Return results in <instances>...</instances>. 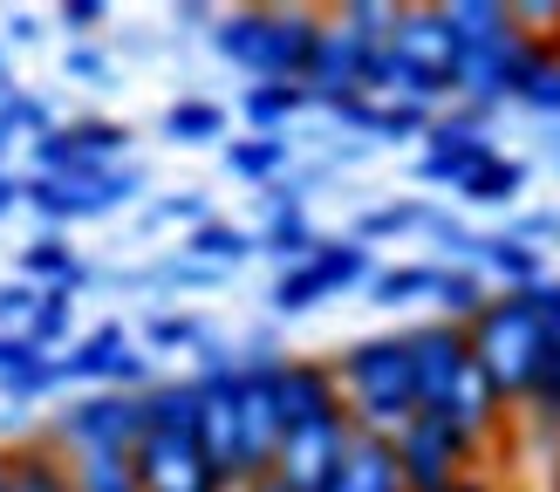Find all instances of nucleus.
<instances>
[{
    "label": "nucleus",
    "instance_id": "22",
    "mask_svg": "<svg viewBox=\"0 0 560 492\" xmlns=\"http://www.w3.org/2000/svg\"><path fill=\"white\" fill-rule=\"evenodd\" d=\"M479 260H486L506 288H540V281H547V273H540V246H526V239H513V233L486 239V246H479Z\"/></svg>",
    "mask_w": 560,
    "mask_h": 492
},
{
    "label": "nucleus",
    "instance_id": "40",
    "mask_svg": "<svg viewBox=\"0 0 560 492\" xmlns=\"http://www.w3.org/2000/svg\"><path fill=\"white\" fill-rule=\"evenodd\" d=\"M35 301H42V288H27V281H14V288H0V315H8V321H21V328H27V315H35Z\"/></svg>",
    "mask_w": 560,
    "mask_h": 492
},
{
    "label": "nucleus",
    "instance_id": "6",
    "mask_svg": "<svg viewBox=\"0 0 560 492\" xmlns=\"http://www.w3.org/2000/svg\"><path fill=\"white\" fill-rule=\"evenodd\" d=\"M191 390H199V452L212 458V472L233 492V485H246V472H240V355H206Z\"/></svg>",
    "mask_w": 560,
    "mask_h": 492
},
{
    "label": "nucleus",
    "instance_id": "32",
    "mask_svg": "<svg viewBox=\"0 0 560 492\" xmlns=\"http://www.w3.org/2000/svg\"><path fill=\"white\" fill-rule=\"evenodd\" d=\"M75 267H82V260L69 254V239H55V233H48V239H35V246L21 254V281H27V288H35V281L55 288V281H69Z\"/></svg>",
    "mask_w": 560,
    "mask_h": 492
},
{
    "label": "nucleus",
    "instance_id": "16",
    "mask_svg": "<svg viewBox=\"0 0 560 492\" xmlns=\"http://www.w3.org/2000/svg\"><path fill=\"white\" fill-rule=\"evenodd\" d=\"M8 492H75V485H69V458L55 452L48 437L8 445Z\"/></svg>",
    "mask_w": 560,
    "mask_h": 492
},
{
    "label": "nucleus",
    "instance_id": "21",
    "mask_svg": "<svg viewBox=\"0 0 560 492\" xmlns=\"http://www.w3.org/2000/svg\"><path fill=\"white\" fill-rule=\"evenodd\" d=\"M69 485L75 492H137V465L130 452H82L69 458Z\"/></svg>",
    "mask_w": 560,
    "mask_h": 492
},
{
    "label": "nucleus",
    "instance_id": "13",
    "mask_svg": "<svg viewBox=\"0 0 560 492\" xmlns=\"http://www.w3.org/2000/svg\"><path fill=\"white\" fill-rule=\"evenodd\" d=\"M431 144H424V172L431 185H458L479 157H492V137H486V109H458V117H431Z\"/></svg>",
    "mask_w": 560,
    "mask_h": 492
},
{
    "label": "nucleus",
    "instance_id": "7",
    "mask_svg": "<svg viewBox=\"0 0 560 492\" xmlns=\"http://www.w3.org/2000/svg\"><path fill=\"white\" fill-rule=\"evenodd\" d=\"M349 445H355L349 410H328V418L288 424V431H280V445H273V479L294 485V492H322L335 472H342Z\"/></svg>",
    "mask_w": 560,
    "mask_h": 492
},
{
    "label": "nucleus",
    "instance_id": "12",
    "mask_svg": "<svg viewBox=\"0 0 560 492\" xmlns=\"http://www.w3.org/2000/svg\"><path fill=\"white\" fill-rule=\"evenodd\" d=\"M370 69H376V48L355 42L349 27L322 21V42H315V62H307L301 90L322 96V103H342V96H370Z\"/></svg>",
    "mask_w": 560,
    "mask_h": 492
},
{
    "label": "nucleus",
    "instance_id": "17",
    "mask_svg": "<svg viewBox=\"0 0 560 492\" xmlns=\"http://www.w3.org/2000/svg\"><path fill=\"white\" fill-rule=\"evenodd\" d=\"M444 27H452L458 48H479V42H499L513 35V0H444Z\"/></svg>",
    "mask_w": 560,
    "mask_h": 492
},
{
    "label": "nucleus",
    "instance_id": "23",
    "mask_svg": "<svg viewBox=\"0 0 560 492\" xmlns=\"http://www.w3.org/2000/svg\"><path fill=\"white\" fill-rule=\"evenodd\" d=\"M431 301H438V321H458V328H465V321L479 315L492 294H486V281H479V273H465V267H444Z\"/></svg>",
    "mask_w": 560,
    "mask_h": 492
},
{
    "label": "nucleus",
    "instance_id": "31",
    "mask_svg": "<svg viewBox=\"0 0 560 492\" xmlns=\"http://www.w3.org/2000/svg\"><path fill=\"white\" fill-rule=\"evenodd\" d=\"M226 164H233V178H254V185H267L280 164H288V144L280 137H240V144L226 151Z\"/></svg>",
    "mask_w": 560,
    "mask_h": 492
},
{
    "label": "nucleus",
    "instance_id": "36",
    "mask_svg": "<svg viewBox=\"0 0 560 492\" xmlns=\"http://www.w3.org/2000/svg\"><path fill=\"white\" fill-rule=\"evenodd\" d=\"M404 226H424V206H383V212H362L349 239L362 246V239H383V233H404Z\"/></svg>",
    "mask_w": 560,
    "mask_h": 492
},
{
    "label": "nucleus",
    "instance_id": "43",
    "mask_svg": "<svg viewBox=\"0 0 560 492\" xmlns=\"http://www.w3.org/2000/svg\"><path fill=\"white\" fill-rule=\"evenodd\" d=\"M233 492H294V485H280L273 472H260V479H246V485H233Z\"/></svg>",
    "mask_w": 560,
    "mask_h": 492
},
{
    "label": "nucleus",
    "instance_id": "25",
    "mask_svg": "<svg viewBox=\"0 0 560 492\" xmlns=\"http://www.w3.org/2000/svg\"><path fill=\"white\" fill-rule=\"evenodd\" d=\"M219 130H226V109L206 103V96H191V103H172V109H164V137H172V144H212Z\"/></svg>",
    "mask_w": 560,
    "mask_h": 492
},
{
    "label": "nucleus",
    "instance_id": "8",
    "mask_svg": "<svg viewBox=\"0 0 560 492\" xmlns=\"http://www.w3.org/2000/svg\"><path fill=\"white\" fill-rule=\"evenodd\" d=\"M48 445L62 452V458H82V452H130V445H137V397L96 390V397L69 403V410H55Z\"/></svg>",
    "mask_w": 560,
    "mask_h": 492
},
{
    "label": "nucleus",
    "instance_id": "28",
    "mask_svg": "<svg viewBox=\"0 0 560 492\" xmlns=\"http://www.w3.org/2000/svg\"><path fill=\"white\" fill-rule=\"evenodd\" d=\"M267 246H273V254L288 260V267H301L322 239H315V226H307V212H301V206H280V212L267 219Z\"/></svg>",
    "mask_w": 560,
    "mask_h": 492
},
{
    "label": "nucleus",
    "instance_id": "30",
    "mask_svg": "<svg viewBox=\"0 0 560 492\" xmlns=\"http://www.w3.org/2000/svg\"><path fill=\"white\" fill-rule=\"evenodd\" d=\"M397 14H404V8H389V0H349V8H335V27H349L355 42L383 48L389 27H397Z\"/></svg>",
    "mask_w": 560,
    "mask_h": 492
},
{
    "label": "nucleus",
    "instance_id": "37",
    "mask_svg": "<svg viewBox=\"0 0 560 492\" xmlns=\"http://www.w3.org/2000/svg\"><path fill=\"white\" fill-rule=\"evenodd\" d=\"M520 103H534V109H547V117H560V48L547 55V62L526 75V90H520Z\"/></svg>",
    "mask_w": 560,
    "mask_h": 492
},
{
    "label": "nucleus",
    "instance_id": "19",
    "mask_svg": "<svg viewBox=\"0 0 560 492\" xmlns=\"http://www.w3.org/2000/svg\"><path fill=\"white\" fill-rule=\"evenodd\" d=\"M540 308H547V328H553V363L540 376L534 403L520 410V418H534L540 431H560V281H540Z\"/></svg>",
    "mask_w": 560,
    "mask_h": 492
},
{
    "label": "nucleus",
    "instance_id": "20",
    "mask_svg": "<svg viewBox=\"0 0 560 492\" xmlns=\"http://www.w3.org/2000/svg\"><path fill=\"white\" fill-rule=\"evenodd\" d=\"M307 267H315L322 294H342V288H355V281H370V246H355V239H322L315 254H307Z\"/></svg>",
    "mask_w": 560,
    "mask_h": 492
},
{
    "label": "nucleus",
    "instance_id": "4",
    "mask_svg": "<svg viewBox=\"0 0 560 492\" xmlns=\"http://www.w3.org/2000/svg\"><path fill=\"white\" fill-rule=\"evenodd\" d=\"M553 55V42H534V35H520V21H513V35H499V42H479V48H458V69H452V96H465L471 109H492V103H506L526 90V75H534L540 62Z\"/></svg>",
    "mask_w": 560,
    "mask_h": 492
},
{
    "label": "nucleus",
    "instance_id": "3",
    "mask_svg": "<svg viewBox=\"0 0 560 492\" xmlns=\"http://www.w3.org/2000/svg\"><path fill=\"white\" fill-rule=\"evenodd\" d=\"M219 55L233 69H246L254 82H301L307 62H315V42H322V21L307 8H240L219 21Z\"/></svg>",
    "mask_w": 560,
    "mask_h": 492
},
{
    "label": "nucleus",
    "instance_id": "44",
    "mask_svg": "<svg viewBox=\"0 0 560 492\" xmlns=\"http://www.w3.org/2000/svg\"><path fill=\"white\" fill-rule=\"evenodd\" d=\"M452 492H499V485H492V479H486V472H465V479H458V485H452Z\"/></svg>",
    "mask_w": 560,
    "mask_h": 492
},
{
    "label": "nucleus",
    "instance_id": "34",
    "mask_svg": "<svg viewBox=\"0 0 560 492\" xmlns=\"http://www.w3.org/2000/svg\"><path fill=\"white\" fill-rule=\"evenodd\" d=\"M315 301H328V294H322V281H315V267H307V260L288 267V273L273 281V315H307Z\"/></svg>",
    "mask_w": 560,
    "mask_h": 492
},
{
    "label": "nucleus",
    "instance_id": "11",
    "mask_svg": "<svg viewBox=\"0 0 560 492\" xmlns=\"http://www.w3.org/2000/svg\"><path fill=\"white\" fill-rule=\"evenodd\" d=\"M55 370H62V383L75 376V383H109V390H124V397H137L144 390V355L130 349V328L124 321H96L90 336H82L69 355H55Z\"/></svg>",
    "mask_w": 560,
    "mask_h": 492
},
{
    "label": "nucleus",
    "instance_id": "2",
    "mask_svg": "<svg viewBox=\"0 0 560 492\" xmlns=\"http://www.w3.org/2000/svg\"><path fill=\"white\" fill-rule=\"evenodd\" d=\"M335 397H342L355 437H397L417 418V376L404 336H362L335 355Z\"/></svg>",
    "mask_w": 560,
    "mask_h": 492
},
{
    "label": "nucleus",
    "instance_id": "38",
    "mask_svg": "<svg viewBox=\"0 0 560 492\" xmlns=\"http://www.w3.org/2000/svg\"><path fill=\"white\" fill-rule=\"evenodd\" d=\"M199 336H206V328L191 321V315H158V321L144 328V342H151V349H178V342H199Z\"/></svg>",
    "mask_w": 560,
    "mask_h": 492
},
{
    "label": "nucleus",
    "instance_id": "5",
    "mask_svg": "<svg viewBox=\"0 0 560 492\" xmlns=\"http://www.w3.org/2000/svg\"><path fill=\"white\" fill-rule=\"evenodd\" d=\"M383 445H389V458H397L404 492H452L465 472H479V452H471L452 424L424 418V410H417L397 437H383Z\"/></svg>",
    "mask_w": 560,
    "mask_h": 492
},
{
    "label": "nucleus",
    "instance_id": "29",
    "mask_svg": "<svg viewBox=\"0 0 560 492\" xmlns=\"http://www.w3.org/2000/svg\"><path fill=\"white\" fill-rule=\"evenodd\" d=\"M185 246H191V260H219V267L254 254V239H246L240 226H226V219H199V233H191Z\"/></svg>",
    "mask_w": 560,
    "mask_h": 492
},
{
    "label": "nucleus",
    "instance_id": "9",
    "mask_svg": "<svg viewBox=\"0 0 560 492\" xmlns=\"http://www.w3.org/2000/svg\"><path fill=\"white\" fill-rule=\"evenodd\" d=\"M130 465H137V492H226V479L199 452V431H144L130 445Z\"/></svg>",
    "mask_w": 560,
    "mask_h": 492
},
{
    "label": "nucleus",
    "instance_id": "14",
    "mask_svg": "<svg viewBox=\"0 0 560 492\" xmlns=\"http://www.w3.org/2000/svg\"><path fill=\"white\" fill-rule=\"evenodd\" d=\"M273 410H280V431L342 410V397H335V370L322 363V355H273Z\"/></svg>",
    "mask_w": 560,
    "mask_h": 492
},
{
    "label": "nucleus",
    "instance_id": "1",
    "mask_svg": "<svg viewBox=\"0 0 560 492\" xmlns=\"http://www.w3.org/2000/svg\"><path fill=\"white\" fill-rule=\"evenodd\" d=\"M465 342H471V363L486 370V383L499 390V403L520 410L534 403L540 376L553 363V328L540 308V288H499L479 315L465 321Z\"/></svg>",
    "mask_w": 560,
    "mask_h": 492
},
{
    "label": "nucleus",
    "instance_id": "33",
    "mask_svg": "<svg viewBox=\"0 0 560 492\" xmlns=\"http://www.w3.org/2000/svg\"><path fill=\"white\" fill-rule=\"evenodd\" d=\"M27 342H35L42 355L69 336V288H42V301H35V315H27V328H21Z\"/></svg>",
    "mask_w": 560,
    "mask_h": 492
},
{
    "label": "nucleus",
    "instance_id": "26",
    "mask_svg": "<svg viewBox=\"0 0 560 492\" xmlns=\"http://www.w3.org/2000/svg\"><path fill=\"white\" fill-rule=\"evenodd\" d=\"M55 383H62V370H55V355H21V363L14 370H0V397H8V403H35V397H48L55 390Z\"/></svg>",
    "mask_w": 560,
    "mask_h": 492
},
{
    "label": "nucleus",
    "instance_id": "18",
    "mask_svg": "<svg viewBox=\"0 0 560 492\" xmlns=\"http://www.w3.org/2000/svg\"><path fill=\"white\" fill-rule=\"evenodd\" d=\"M520 185H526V164L492 151V157H479V164L458 178V199H465V206H513Z\"/></svg>",
    "mask_w": 560,
    "mask_h": 492
},
{
    "label": "nucleus",
    "instance_id": "41",
    "mask_svg": "<svg viewBox=\"0 0 560 492\" xmlns=\"http://www.w3.org/2000/svg\"><path fill=\"white\" fill-rule=\"evenodd\" d=\"M75 82H109V62H103V55L96 48H69V62H62Z\"/></svg>",
    "mask_w": 560,
    "mask_h": 492
},
{
    "label": "nucleus",
    "instance_id": "27",
    "mask_svg": "<svg viewBox=\"0 0 560 492\" xmlns=\"http://www.w3.org/2000/svg\"><path fill=\"white\" fill-rule=\"evenodd\" d=\"M438 273L444 267H383V273H370V288H376V301L383 308H404V301H424V294H438Z\"/></svg>",
    "mask_w": 560,
    "mask_h": 492
},
{
    "label": "nucleus",
    "instance_id": "42",
    "mask_svg": "<svg viewBox=\"0 0 560 492\" xmlns=\"http://www.w3.org/2000/svg\"><path fill=\"white\" fill-rule=\"evenodd\" d=\"M14 206H21V178L0 172V212H14Z\"/></svg>",
    "mask_w": 560,
    "mask_h": 492
},
{
    "label": "nucleus",
    "instance_id": "10",
    "mask_svg": "<svg viewBox=\"0 0 560 492\" xmlns=\"http://www.w3.org/2000/svg\"><path fill=\"white\" fill-rule=\"evenodd\" d=\"M273 445H280L273 355H267V349H254V355H240V472H246V479L273 472Z\"/></svg>",
    "mask_w": 560,
    "mask_h": 492
},
{
    "label": "nucleus",
    "instance_id": "35",
    "mask_svg": "<svg viewBox=\"0 0 560 492\" xmlns=\"http://www.w3.org/2000/svg\"><path fill=\"white\" fill-rule=\"evenodd\" d=\"M431 117H438V109H424V103H397V96H389V103L370 109V130H376V137H424Z\"/></svg>",
    "mask_w": 560,
    "mask_h": 492
},
{
    "label": "nucleus",
    "instance_id": "24",
    "mask_svg": "<svg viewBox=\"0 0 560 492\" xmlns=\"http://www.w3.org/2000/svg\"><path fill=\"white\" fill-rule=\"evenodd\" d=\"M301 103H307V90H301V82H254V90H246V124H254V130L267 137V130H280V124H288Z\"/></svg>",
    "mask_w": 560,
    "mask_h": 492
},
{
    "label": "nucleus",
    "instance_id": "39",
    "mask_svg": "<svg viewBox=\"0 0 560 492\" xmlns=\"http://www.w3.org/2000/svg\"><path fill=\"white\" fill-rule=\"evenodd\" d=\"M103 0H62V14H55V21H62L69 27V35H90V27H103Z\"/></svg>",
    "mask_w": 560,
    "mask_h": 492
},
{
    "label": "nucleus",
    "instance_id": "45",
    "mask_svg": "<svg viewBox=\"0 0 560 492\" xmlns=\"http://www.w3.org/2000/svg\"><path fill=\"white\" fill-rule=\"evenodd\" d=\"M0 492H8V445H0Z\"/></svg>",
    "mask_w": 560,
    "mask_h": 492
},
{
    "label": "nucleus",
    "instance_id": "15",
    "mask_svg": "<svg viewBox=\"0 0 560 492\" xmlns=\"http://www.w3.org/2000/svg\"><path fill=\"white\" fill-rule=\"evenodd\" d=\"M322 492H404V479H397V458H389L383 437H355L342 472H335Z\"/></svg>",
    "mask_w": 560,
    "mask_h": 492
}]
</instances>
